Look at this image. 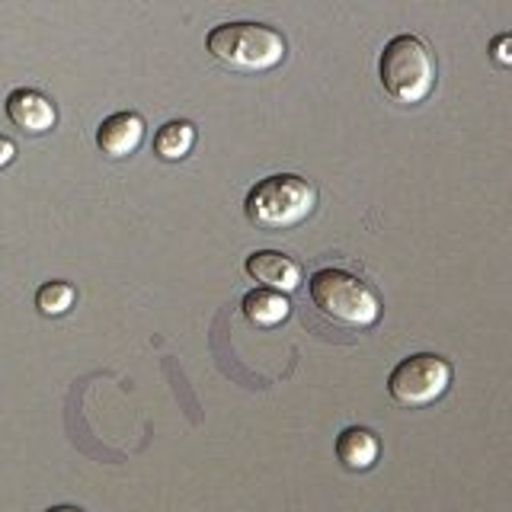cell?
I'll use <instances>...</instances> for the list:
<instances>
[{
  "mask_svg": "<svg viewBox=\"0 0 512 512\" xmlns=\"http://www.w3.org/2000/svg\"><path fill=\"white\" fill-rule=\"evenodd\" d=\"M317 208V189L298 173H272L256 183L247 199V218L263 231H288L308 221Z\"/></svg>",
  "mask_w": 512,
  "mask_h": 512,
  "instance_id": "6da1fadb",
  "label": "cell"
},
{
  "mask_svg": "<svg viewBox=\"0 0 512 512\" xmlns=\"http://www.w3.org/2000/svg\"><path fill=\"white\" fill-rule=\"evenodd\" d=\"M205 48L224 68L260 74L272 71L285 58V39L263 23H221L205 36Z\"/></svg>",
  "mask_w": 512,
  "mask_h": 512,
  "instance_id": "7a4b0ae2",
  "label": "cell"
},
{
  "mask_svg": "<svg viewBox=\"0 0 512 512\" xmlns=\"http://www.w3.org/2000/svg\"><path fill=\"white\" fill-rule=\"evenodd\" d=\"M378 77L381 87L391 100L416 106L436 87V58L420 36H394L378 58Z\"/></svg>",
  "mask_w": 512,
  "mask_h": 512,
  "instance_id": "3957f363",
  "label": "cell"
},
{
  "mask_svg": "<svg viewBox=\"0 0 512 512\" xmlns=\"http://www.w3.org/2000/svg\"><path fill=\"white\" fill-rule=\"evenodd\" d=\"M311 301L314 308L343 327H375L381 320V298L372 285L346 269H317L311 276Z\"/></svg>",
  "mask_w": 512,
  "mask_h": 512,
  "instance_id": "277c9868",
  "label": "cell"
},
{
  "mask_svg": "<svg viewBox=\"0 0 512 512\" xmlns=\"http://www.w3.org/2000/svg\"><path fill=\"white\" fill-rule=\"evenodd\" d=\"M452 362L436 352H413L388 375V391L400 407H429L452 388Z\"/></svg>",
  "mask_w": 512,
  "mask_h": 512,
  "instance_id": "5b68a950",
  "label": "cell"
},
{
  "mask_svg": "<svg viewBox=\"0 0 512 512\" xmlns=\"http://www.w3.org/2000/svg\"><path fill=\"white\" fill-rule=\"evenodd\" d=\"M7 119L16 128L29 132V135H45V132H52V128H55L58 109L45 93L23 87V90H13L7 96Z\"/></svg>",
  "mask_w": 512,
  "mask_h": 512,
  "instance_id": "8992f818",
  "label": "cell"
},
{
  "mask_svg": "<svg viewBox=\"0 0 512 512\" xmlns=\"http://www.w3.org/2000/svg\"><path fill=\"white\" fill-rule=\"evenodd\" d=\"M247 272L250 279H256L263 288H272V292L292 295L301 285V266L285 256L279 250H256L247 256Z\"/></svg>",
  "mask_w": 512,
  "mask_h": 512,
  "instance_id": "52a82bcc",
  "label": "cell"
},
{
  "mask_svg": "<svg viewBox=\"0 0 512 512\" xmlns=\"http://www.w3.org/2000/svg\"><path fill=\"white\" fill-rule=\"evenodd\" d=\"M141 141H144V119L138 112H116V116L103 119L100 128H96V144L112 160L135 154Z\"/></svg>",
  "mask_w": 512,
  "mask_h": 512,
  "instance_id": "ba28073f",
  "label": "cell"
},
{
  "mask_svg": "<svg viewBox=\"0 0 512 512\" xmlns=\"http://www.w3.org/2000/svg\"><path fill=\"white\" fill-rule=\"evenodd\" d=\"M381 455V442L372 429L365 426H349L336 436V458L346 471H368L375 468V461Z\"/></svg>",
  "mask_w": 512,
  "mask_h": 512,
  "instance_id": "9c48e42d",
  "label": "cell"
},
{
  "mask_svg": "<svg viewBox=\"0 0 512 512\" xmlns=\"http://www.w3.org/2000/svg\"><path fill=\"white\" fill-rule=\"evenodd\" d=\"M292 314V304L282 292H272V288H253L244 295V317L253 327H279Z\"/></svg>",
  "mask_w": 512,
  "mask_h": 512,
  "instance_id": "30bf717a",
  "label": "cell"
},
{
  "mask_svg": "<svg viewBox=\"0 0 512 512\" xmlns=\"http://www.w3.org/2000/svg\"><path fill=\"white\" fill-rule=\"evenodd\" d=\"M192 148H196V125H192V122H183V119L167 122V125L157 132V138H154V154H157L160 160H170V164H176V160L189 157Z\"/></svg>",
  "mask_w": 512,
  "mask_h": 512,
  "instance_id": "8fae6325",
  "label": "cell"
},
{
  "mask_svg": "<svg viewBox=\"0 0 512 512\" xmlns=\"http://www.w3.org/2000/svg\"><path fill=\"white\" fill-rule=\"evenodd\" d=\"M74 298H77V292L71 282H45L36 292V308L45 317H61L74 308Z\"/></svg>",
  "mask_w": 512,
  "mask_h": 512,
  "instance_id": "7c38bea8",
  "label": "cell"
},
{
  "mask_svg": "<svg viewBox=\"0 0 512 512\" xmlns=\"http://www.w3.org/2000/svg\"><path fill=\"white\" fill-rule=\"evenodd\" d=\"M490 58L500 64V68H512V32H503L490 42Z\"/></svg>",
  "mask_w": 512,
  "mask_h": 512,
  "instance_id": "4fadbf2b",
  "label": "cell"
},
{
  "mask_svg": "<svg viewBox=\"0 0 512 512\" xmlns=\"http://www.w3.org/2000/svg\"><path fill=\"white\" fill-rule=\"evenodd\" d=\"M13 157H16V144L0 135V170H4L7 164H13Z\"/></svg>",
  "mask_w": 512,
  "mask_h": 512,
  "instance_id": "5bb4252c",
  "label": "cell"
},
{
  "mask_svg": "<svg viewBox=\"0 0 512 512\" xmlns=\"http://www.w3.org/2000/svg\"><path fill=\"white\" fill-rule=\"evenodd\" d=\"M48 512H84V509H77V506H52Z\"/></svg>",
  "mask_w": 512,
  "mask_h": 512,
  "instance_id": "9a60e30c",
  "label": "cell"
}]
</instances>
